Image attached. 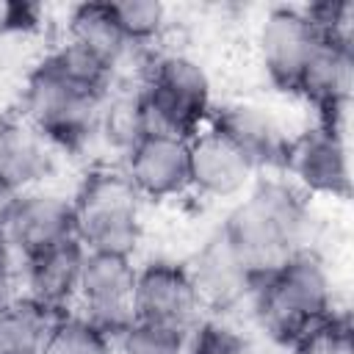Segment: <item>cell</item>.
<instances>
[{"label": "cell", "instance_id": "2", "mask_svg": "<svg viewBox=\"0 0 354 354\" xmlns=\"http://www.w3.org/2000/svg\"><path fill=\"white\" fill-rule=\"evenodd\" d=\"M252 313L274 346L293 348L335 315L332 279L324 260L304 249L260 277L249 296Z\"/></svg>", "mask_w": 354, "mask_h": 354}, {"label": "cell", "instance_id": "7", "mask_svg": "<svg viewBox=\"0 0 354 354\" xmlns=\"http://www.w3.org/2000/svg\"><path fill=\"white\" fill-rule=\"evenodd\" d=\"M136 274L138 266L133 257L86 252L75 301L80 304V315L111 340L136 321Z\"/></svg>", "mask_w": 354, "mask_h": 354}, {"label": "cell", "instance_id": "24", "mask_svg": "<svg viewBox=\"0 0 354 354\" xmlns=\"http://www.w3.org/2000/svg\"><path fill=\"white\" fill-rule=\"evenodd\" d=\"M185 354H257L252 340L221 318H202L185 343Z\"/></svg>", "mask_w": 354, "mask_h": 354}, {"label": "cell", "instance_id": "3", "mask_svg": "<svg viewBox=\"0 0 354 354\" xmlns=\"http://www.w3.org/2000/svg\"><path fill=\"white\" fill-rule=\"evenodd\" d=\"M108 91L91 88L66 75L47 53L22 83L19 119L30 124L50 147L77 152L97 136L100 108Z\"/></svg>", "mask_w": 354, "mask_h": 354}, {"label": "cell", "instance_id": "14", "mask_svg": "<svg viewBox=\"0 0 354 354\" xmlns=\"http://www.w3.org/2000/svg\"><path fill=\"white\" fill-rule=\"evenodd\" d=\"M207 124L221 133L257 171L282 169L290 136L266 108L252 102H227L221 108H213Z\"/></svg>", "mask_w": 354, "mask_h": 354}, {"label": "cell", "instance_id": "17", "mask_svg": "<svg viewBox=\"0 0 354 354\" xmlns=\"http://www.w3.org/2000/svg\"><path fill=\"white\" fill-rule=\"evenodd\" d=\"M53 166L50 144L19 116L0 119V199L33 188Z\"/></svg>", "mask_w": 354, "mask_h": 354}, {"label": "cell", "instance_id": "6", "mask_svg": "<svg viewBox=\"0 0 354 354\" xmlns=\"http://www.w3.org/2000/svg\"><path fill=\"white\" fill-rule=\"evenodd\" d=\"M0 235L6 249H11L19 260L66 243L75 238L72 199L41 188L8 196L0 207Z\"/></svg>", "mask_w": 354, "mask_h": 354}, {"label": "cell", "instance_id": "25", "mask_svg": "<svg viewBox=\"0 0 354 354\" xmlns=\"http://www.w3.org/2000/svg\"><path fill=\"white\" fill-rule=\"evenodd\" d=\"M39 28V6L19 0H0V36L28 33Z\"/></svg>", "mask_w": 354, "mask_h": 354}, {"label": "cell", "instance_id": "18", "mask_svg": "<svg viewBox=\"0 0 354 354\" xmlns=\"http://www.w3.org/2000/svg\"><path fill=\"white\" fill-rule=\"evenodd\" d=\"M66 41L105 64L108 69H119L130 44L124 41L111 3H80L69 11Z\"/></svg>", "mask_w": 354, "mask_h": 354}, {"label": "cell", "instance_id": "11", "mask_svg": "<svg viewBox=\"0 0 354 354\" xmlns=\"http://www.w3.org/2000/svg\"><path fill=\"white\" fill-rule=\"evenodd\" d=\"M318 39H321L318 30L310 25L301 8L279 6L266 14L257 33V50H260L263 72L274 88L288 94L296 91L299 75L310 61Z\"/></svg>", "mask_w": 354, "mask_h": 354}, {"label": "cell", "instance_id": "16", "mask_svg": "<svg viewBox=\"0 0 354 354\" xmlns=\"http://www.w3.org/2000/svg\"><path fill=\"white\" fill-rule=\"evenodd\" d=\"M83 260H86V249L80 246L77 238L44 249L33 257H25L19 268L25 296H30L33 301H39L41 307L58 315L69 313V307L77 299Z\"/></svg>", "mask_w": 354, "mask_h": 354}, {"label": "cell", "instance_id": "1", "mask_svg": "<svg viewBox=\"0 0 354 354\" xmlns=\"http://www.w3.org/2000/svg\"><path fill=\"white\" fill-rule=\"evenodd\" d=\"M310 221L307 196L285 177H266L230 210L221 232L257 282L310 249Z\"/></svg>", "mask_w": 354, "mask_h": 354}, {"label": "cell", "instance_id": "13", "mask_svg": "<svg viewBox=\"0 0 354 354\" xmlns=\"http://www.w3.org/2000/svg\"><path fill=\"white\" fill-rule=\"evenodd\" d=\"M191 282L196 288V296L202 301V310L210 313H227L238 307L241 301H249L254 277L221 232V227L205 238V243L194 252V257L185 263Z\"/></svg>", "mask_w": 354, "mask_h": 354}, {"label": "cell", "instance_id": "15", "mask_svg": "<svg viewBox=\"0 0 354 354\" xmlns=\"http://www.w3.org/2000/svg\"><path fill=\"white\" fill-rule=\"evenodd\" d=\"M254 166L210 124L188 138V183L207 199H230L252 185Z\"/></svg>", "mask_w": 354, "mask_h": 354}, {"label": "cell", "instance_id": "22", "mask_svg": "<svg viewBox=\"0 0 354 354\" xmlns=\"http://www.w3.org/2000/svg\"><path fill=\"white\" fill-rule=\"evenodd\" d=\"M116 25L130 47H147L160 39L166 28V8L155 0H122L111 3Z\"/></svg>", "mask_w": 354, "mask_h": 354}, {"label": "cell", "instance_id": "9", "mask_svg": "<svg viewBox=\"0 0 354 354\" xmlns=\"http://www.w3.org/2000/svg\"><path fill=\"white\" fill-rule=\"evenodd\" d=\"M354 86V44L351 39H318L310 61L304 64L296 91L304 97L315 113L318 124L346 133L348 102Z\"/></svg>", "mask_w": 354, "mask_h": 354}, {"label": "cell", "instance_id": "8", "mask_svg": "<svg viewBox=\"0 0 354 354\" xmlns=\"http://www.w3.org/2000/svg\"><path fill=\"white\" fill-rule=\"evenodd\" d=\"M282 171L304 196H332L348 199L351 194V169H348V144L346 133L324 124H313L299 136H290Z\"/></svg>", "mask_w": 354, "mask_h": 354}, {"label": "cell", "instance_id": "23", "mask_svg": "<svg viewBox=\"0 0 354 354\" xmlns=\"http://www.w3.org/2000/svg\"><path fill=\"white\" fill-rule=\"evenodd\" d=\"M185 343H188V335L180 329L136 318L113 340V348L119 354H185Z\"/></svg>", "mask_w": 354, "mask_h": 354}, {"label": "cell", "instance_id": "21", "mask_svg": "<svg viewBox=\"0 0 354 354\" xmlns=\"http://www.w3.org/2000/svg\"><path fill=\"white\" fill-rule=\"evenodd\" d=\"M41 354H116L113 340L80 313H64L53 324Z\"/></svg>", "mask_w": 354, "mask_h": 354}, {"label": "cell", "instance_id": "26", "mask_svg": "<svg viewBox=\"0 0 354 354\" xmlns=\"http://www.w3.org/2000/svg\"><path fill=\"white\" fill-rule=\"evenodd\" d=\"M271 354H293V351H290V348H282V346H274Z\"/></svg>", "mask_w": 354, "mask_h": 354}, {"label": "cell", "instance_id": "10", "mask_svg": "<svg viewBox=\"0 0 354 354\" xmlns=\"http://www.w3.org/2000/svg\"><path fill=\"white\" fill-rule=\"evenodd\" d=\"M202 301L185 263L149 260L136 274V318L191 332L202 321Z\"/></svg>", "mask_w": 354, "mask_h": 354}, {"label": "cell", "instance_id": "20", "mask_svg": "<svg viewBox=\"0 0 354 354\" xmlns=\"http://www.w3.org/2000/svg\"><path fill=\"white\" fill-rule=\"evenodd\" d=\"M97 133L119 149L122 155L141 138L147 136V116H144V102L138 88H108L102 108H100V124Z\"/></svg>", "mask_w": 354, "mask_h": 354}, {"label": "cell", "instance_id": "19", "mask_svg": "<svg viewBox=\"0 0 354 354\" xmlns=\"http://www.w3.org/2000/svg\"><path fill=\"white\" fill-rule=\"evenodd\" d=\"M58 313L19 293L0 304V354H41Z\"/></svg>", "mask_w": 354, "mask_h": 354}, {"label": "cell", "instance_id": "5", "mask_svg": "<svg viewBox=\"0 0 354 354\" xmlns=\"http://www.w3.org/2000/svg\"><path fill=\"white\" fill-rule=\"evenodd\" d=\"M147 133H169L194 138L207 127L213 113V91L207 72L183 53L152 58L138 86Z\"/></svg>", "mask_w": 354, "mask_h": 354}, {"label": "cell", "instance_id": "12", "mask_svg": "<svg viewBox=\"0 0 354 354\" xmlns=\"http://www.w3.org/2000/svg\"><path fill=\"white\" fill-rule=\"evenodd\" d=\"M122 171L141 199L163 202L191 188L188 183V138L169 133L141 136L124 155Z\"/></svg>", "mask_w": 354, "mask_h": 354}, {"label": "cell", "instance_id": "4", "mask_svg": "<svg viewBox=\"0 0 354 354\" xmlns=\"http://www.w3.org/2000/svg\"><path fill=\"white\" fill-rule=\"evenodd\" d=\"M141 202L122 169L94 166L72 196L75 238L86 252L133 257L144 232Z\"/></svg>", "mask_w": 354, "mask_h": 354}]
</instances>
